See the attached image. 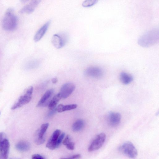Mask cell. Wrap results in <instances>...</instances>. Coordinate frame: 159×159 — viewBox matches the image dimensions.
I'll list each match as a JSON object with an SVG mask.
<instances>
[{
    "label": "cell",
    "instance_id": "18",
    "mask_svg": "<svg viewBox=\"0 0 159 159\" xmlns=\"http://www.w3.org/2000/svg\"><path fill=\"white\" fill-rule=\"evenodd\" d=\"M77 105L76 104H72L66 105H64L62 104H60L56 107H55V108L57 112H61L75 109L77 107Z\"/></svg>",
    "mask_w": 159,
    "mask_h": 159
},
{
    "label": "cell",
    "instance_id": "19",
    "mask_svg": "<svg viewBox=\"0 0 159 159\" xmlns=\"http://www.w3.org/2000/svg\"><path fill=\"white\" fill-rule=\"evenodd\" d=\"M61 98L59 93L55 95L49 102L48 107L50 110L55 108Z\"/></svg>",
    "mask_w": 159,
    "mask_h": 159
},
{
    "label": "cell",
    "instance_id": "10",
    "mask_svg": "<svg viewBox=\"0 0 159 159\" xmlns=\"http://www.w3.org/2000/svg\"><path fill=\"white\" fill-rule=\"evenodd\" d=\"M121 120V115L118 112H111L107 116V120L110 125L112 127L118 126Z\"/></svg>",
    "mask_w": 159,
    "mask_h": 159
},
{
    "label": "cell",
    "instance_id": "28",
    "mask_svg": "<svg viewBox=\"0 0 159 159\" xmlns=\"http://www.w3.org/2000/svg\"><path fill=\"white\" fill-rule=\"evenodd\" d=\"M29 0H20V2L23 3H25V2H26Z\"/></svg>",
    "mask_w": 159,
    "mask_h": 159
},
{
    "label": "cell",
    "instance_id": "22",
    "mask_svg": "<svg viewBox=\"0 0 159 159\" xmlns=\"http://www.w3.org/2000/svg\"><path fill=\"white\" fill-rule=\"evenodd\" d=\"M98 2V0H85L83 2L82 5L84 7H90L96 4Z\"/></svg>",
    "mask_w": 159,
    "mask_h": 159
},
{
    "label": "cell",
    "instance_id": "3",
    "mask_svg": "<svg viewBox=\"0 0 159 159\" xmlns=\"http://www.w3.org/2000/svg\"><path fill=\"white\" fill-rule=\"evenodd\" d=\"M119 151L123 155L130 158H134L138 154V151L133 144L127 141L121 145L118 148Z\"/></svg>",
    "mask_w": 159,
    "mask_h": 159
},
{
    "label": "cell",
    "instance_id": "6",
    "mask_svg": "<svg viewBox=\"0 0 159 159\" xmlns=\"http://www.w3.org/2000/svg\"><path fill=\"white\" fill-rule=\"evenodd\" d=\"M67 39V36L65 33L54 34L52 36L51 42L52 44L56 48H61L66 44Z\"/></svg>",
    "mask_w": 159,
    "mask_h": 159
},
{
    "label": "cell",
    "instance_id": "29",
    "mask_svg": "<svg viewBox=\"0 0 159 159\" xmlns=\"http://www.w3.org/2000/svg\"></svg>",
    "mask_w": 159,
    "mask_h": 159
},
{
    "label": "cell",
    "instance_id": "24",
    "mask_svg": "<svg viewBox=\"0 0 159 159\" xmlns=\"http://www.w3.org/2000/svg\"><path fill=\"white\" fill-rule=\"evenodd\" d=\"M33 159H44L45 158L39 154H35L32 155Z\"/></svg>",
    "mask_w": 159,
    "mask_h": 159
},
{
    "label": "cell",
    "instance_id": "14",
    "mask_svg": "<svg viewBox=\"0 0 159 159\" xmlns=\"http://www.w3.org/2000/svg\"><path fill=\"white\" fill-rule=\"evenodd\" d=\"M9 148V142L6 138L4 139L0 149V159H7L8 158Z\"/></svg>",
    "mask_w": 159,
    "mask_h": 159
},
{
    "label": "cell",
    "instance_id": "2",
    "mask_svg": "<svg viewBox=\"0 0 159 159\" xmlns=\"http://www.w3.org/2000/svg\"><path fill=\"white\" fill-rule=\"evenodd\" d=\"M159 40L158 30H153L143 35L138 40L139 44L142 47L147 48L157 43Z\"/></svg>",
    "mask_w": 159,
    "mask_h": 159
},
{
    "label": "cell",
    "instance_id": "15",
    "mask_svg": "<svg viewBox=\"0 0 159 159\" xmlns=\"http://www.w3.org/2000/svg\"><path fill=\"white\" fill-rule=\"evenodd\" d=\"M54 89H52L47 91L39 101L37 107H39L46 104L48 99L52 95Z\"/></svg>",
    "mask_w": 159,
    "mask_h": 159
},
{
    "label": "cell",
    "instance_id": "27",
    "mask_svg": "<svg viewBox=\"0 0 159 159\" xmlns=\"http://www.w3.org/2000/svg\"><path fill=\"white\" fill-rule=\"evenodd\" d=\"M58 81V79L57 78L55 77L52 78V82L53 84H56Z\"/></svg>",
    "mask_w": 159,
    "mask_h": 159
},
{
    "label": "cell",
    "instance_id": "7",
    "mask_svg": "<svg viewBox=\"0 0 159 159\" xmlns=\"http://www.w3.org/2000/svg\"><path fill=\"white\" fill-rule=\"evenodd\" d=\"M49 124H43L40 128L36 132L34 136V142L38 145L43 144L45 141L44 135L48 128Z\"/></svg>",
    "mask_w": 159,
    "mask_h": 159
},
{
    "label": "cell",
    "instance_id": "17",
    "mask_svg": "<svg viewBox=\"0 0 159 159\" xmlns=\"http://www.w3.org/2000/svg\"><path fill=\"white\" fill-rule=\"evenodd\" d=\"M133 77L131 75L126 72H123L120 75V80L121 82L124 84H128L133 80Z\"/></svg>",
    "mask_w": 159,
    "mask_h": 159
},
{
    "label": "cell",
    "instance_id": "8",
    "mask_svg": "<svg viewBox=\"0 0 159 159\" xmlns=\"http://www.w3.org/2000/svg\"><path fill=\"white\" fill-rule=\"evenodd\" d=\"M84 74L86 76L98 79L102 77L103 71L99 67L93 66L87 68L84 71Z\"/></svg>",
    "mask_w": 159,
    "mask_h": 159
},
{
    "label": "cell",
    "instance_id": "25",
    "mask_svg": "<svg viewBox=\"0 0 159 159\" xmlns=\"http://www.w3.org/2000/svg\"><path fill=\"white\" fill-rule=\"evenodd\" d=\"M81 157V155L79 154H75L68 157L69 159H77Z\"/></svg>",
    "mask_w": 159,
    "mask_h": 159
},
{
    "label": "cell",
    "instance_id": "21",
    "mask_svg": "<svg viewBox=\"0 0 159 159\" xmlns=\"http://www.w3.org/2000/svg\"><path fill=\"white\" fill-rule=\"evenodd\" d=\"M63 144L66 146L69 150H73L75 147V143L71 141V139L69 135H67L62 142Z\"/></svg>",
    "mask_w": 159,
    "mask_h": 159
},
{
    "label": "cell",
    "instance_id": "1",
    "mask_svg": "<svg viewBox=\"0 0 159 159\" xmlns=\"http://www.w3.org/2000/svg\"><path fill=\"white\" fill-rule=\"evenodd\" d=\"M18 19L14 10L8 8L5 13L2 22V27L7 31H12L17 27Z\"/></svg>",
    "mask_w": 159,
    "mask_h": 159
},
{
    "label": "cell",
    "instance_id": "16",
    "mask_svg": "<svg viewBox=\"0 0 159 159\" xmlns=\"http://www.w3.org/2000/svg\"><path fill=\"white\" fill-rule=\"evenodd\" d=\"M15 147L18 151L21 152H25L29 150L30 146L28 142L22 140L18 142L16 145Z\"/></svg>",
    "mask_w": 159,
    "mask_h": 159
},
{
    "label": "cell",
    "instance_id": "5",
    "mask_svg": "<svg viewBox=\"0 0 159 159\" xmlns=\"http://www.w3.org/2000/svg\"><path fill=\"white\" fill-rule=\"evenodd\" d=\"M106 139V135L103 133L97 135L93 141L88 148L89 152L97 150L100 148L103 144Z\"/></svg>",
    "mask_w": 159,
    "mask_h": 159
},
{
    "label": "cell",
    "instance_id": "20",
    "mask_svg": "<svg viewBox=\"0 0 159 159\" xmlns=\"http://www.w3.org/2000/svg\"><path fill=\"white\" fill-rule=\"evenodd\" d=\"M84 126V122L82 119L77 120L72 126V129L74 132H78L81 130Z\"/></svg>",
    "mask_w": 159,
    "mask_h": 159
},
{
    "label": "cell",
    "instance_id": "4",
    "mask_svg": "<svg viewBox=\"0 0 159 159\" xmlns=\"http://www.w3.org/2000/svg\"><path fill=\"white\" fill-rule=\"evenodd\" d=\"M33 90L32 86L28 87L25 93L20 96L18 101L12 106L11 109L15 110L28 103L32 98Z\"/></svg>",
    "mask_w": 159,
    "mask_h": 159
},
{
    "label": "cell",
    "instance_id": "23",
    "mask_svg": "<svg viewBox=\"0 0 159 159\" xmlns=\"http://www.w3.org/2000/svg\"><path fill=\"white\" fill-rule=\"evenodd\" d=\"M6 138L3 133L0 132V149L4 139Z\"/></svg>",
    "mask_w": 159,
    "mask_h": 159
},
{
    "label": "cell",
    "instance_id": "13",
    "mask_svg": "<svg viewBox=\"0 0 159 159\" xmlns=\"http://www.w3.org/2000/svg\"><path fill=\"white\" fill-rule=\"evenodd\" d=\"M51 20L47 22L37 32L34 37V39L35 42L39 41L47 32L51 23Z\"/></svg>",
    "mask_w": 159,
    "mask_h": 159
},
{
    "label": "cell",
    "instance_id": "11",
    "mask_svg": "<svg viewBox=\"0 0 159 159\" xmlns=\"http://www.w3.org/2000/svg\"><path fill=\"white\" fill-rule=\"evenodd\" d=\"M41 1V0H31L29 3L23 7L20 10L19 12L21 14H28L32 13Z\"/></svg>",
    "mask_w": 159,
    "mask_h": 159
},
{
    "label": "cell",
    "instance_id": "12",
    "mask_svg": "<svg viewBox=\"0 0 159 159\" xmlns=\"http://www.w3.org/2000/svg\"><path fill=\"white\" fill-rule=\"evenodd\" d=\"M61 134V131L60 130L57 129L55 130L49 139L46 145V147L51 150L56 149V143Z\"/></svg>",
    "mask_w": 159,
    "mask_h": 159
},
{
    "label": "cell",
    "instance_id": "26",
    "mask_svg": "<svg viewBox=\"0 0 159 159\" xmlns=\"http://www.w3.org/2000/svg\"><path fill=\"white\" fill-rule=\"evenodd\" d=\"M48 114V116L49 117H51L57 111L56 108H54Z\"/></svg>",
    "mask_w": 159,
    "mask_h": 159
},
{
    "label": "cell",
    "instance_id": "9",
    "mask_svg": "<svg viewBox=\"0 0 159 159\" xmlns=\"http://www.w3.org/2000/svg\"><path fill=\"white\" fill-rule=\"evenodd\" d=\"M75 88V85L72 83H67L63 84L59 93L61 98L65 99L68 97L74 91Z\"/></svg>",
    "mask_w": 159,
    "mask_h": 159
}]
</instances>
